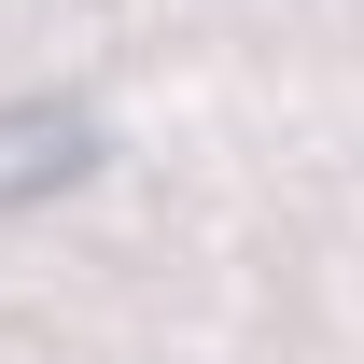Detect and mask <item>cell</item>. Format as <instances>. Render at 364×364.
<instances>
[{
	"instance_id": "6da1fadb",
	"label": "cell",
	"mask_w": 364,
	"mask_h": 364,
	"mask_svg": "<svg viewBox=\"0 0 364 364\" xmlns=\"http://www.w3.org/2000/svg\"><path fill=\"white\" fill-rule=\"evenodd\" d=\"M98 154L85 112H0V196H43V182H70Z\"/></svg>"
}]
</instances>
